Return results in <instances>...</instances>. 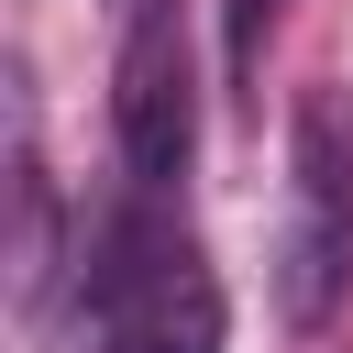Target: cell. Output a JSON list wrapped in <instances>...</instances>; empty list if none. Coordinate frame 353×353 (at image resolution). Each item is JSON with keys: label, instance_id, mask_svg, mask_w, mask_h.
Listing matches in <instances>:
<instances>
[{"label": "cell", "instance_id": "obj_1", "mask_svg": "<svg viewBox=\"0 0 353 353\" xmlns=\"http://www.w3.org/2000/svg\"><path fill=\"white\" fill-rule=\"evenodd\" d=\"M77 287H88V353H221V331H232L210 254L143 210L99 221Z\"/></svg>", "mask_w": 353, "mask_h": 353}, {"label": "cell", "instance_id": "obj_4", "mask_svg": "<svg viewBox=\"0 0 353 353\" xmlns=\"http://www.w3.org/2000/svg\"><path fill=\"white\" fill-rule=\"evenodd\" d=\"M276 11H287V0H232V66H254V55H265Z\"/></svg>", "mask_w": 353, "mask_h": 353}, {"label": "cell", "instance_id": "obj_2", "mask_svg": "<svg viewBox=\"0 0 353 353\" xmlns=\"http://www.w3.org/2000/svg\"><path fill=\"white\" fill-rule=\"evenodd\" d=\"M353 298V121L331 88L287 110V210H276V320L331 331Z\"/></svg>", "mask_w": 353, "mask_h": 353}, {"label": "cell", "instance_id": "obj_3", "mask_svg": "<svg viewBox=\"0 0 353 353\" xmlns=\"http://www.w3.org/2000/svg\"><path fill=\"white\" fill-rule=\"evenodd\" d=\"M110 132H121V165L132 188H176L199 165V55H188V22L176 11H143L121 33V66H110Z\"/></svg>", "mask_w": 353, "mask_h": 353}, {"label": "cell", "instance_id": "obj_5", "mask_svg": "<svg viewBox=\"0 0 353 353\" xmlns=\"http://www.w3.org/2000/svg\"><path fill=\"white\" fill-rule=\"evenodd\" d=\"M110 11H121V22H143V11H176V0H110Z\"/></svg>", "mask_w": 353, "mask_h": 353}]
</instances>
